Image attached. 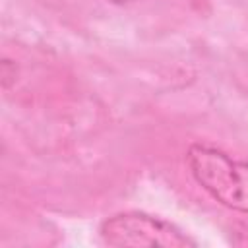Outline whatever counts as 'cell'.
Returning a JSON list of instances; mask_svg holds the SVG:
<instances>
[{
    "instance_id": "6da1fadb",
    "label": "cell",
    "mask_w": 248,
    "mask_h": 248,
    "mask_svg": "<svg viewBox=\"0 0 248 248\" xmlns=\"http://www.w3.org/2000/svg\"><path fill=\"white\" fill-rule=\"evenodd\" d=\"M186 165L196 184L227 209L248 213V161H238L221 147L192 143Z\"/></svg>"
},
{
    "instance_id": "5b68a950",
    "label": "cell",
    "mask_w": 248,
    "mask_h": 248,
    "mask_svg": "<svg viewBox=\"0 0 248 248\" xmlns=\"http://www.w3.org/2000/svg\"><path fill=\"white\" fill-rule=\"evenodd\" d=\"M107 2L116 4V6H124V4H130V2H134V0H107Z\"/></svg>"
},
{
    "instance_id": "7a4b0ae2",
    "label": "cell",
    "mask_w": 248,
    "mask_h": 248,
    "mask_svg": "<svg viewBox=\"0 0 248 248\" xmlns=\"http://www.w3.org/2000/svg\"><path fill=\"white\" fill-rule=\"evenodd\" d=\"M99 236L108 246H163L188 248L198 242L174 223L138 209L118 211L103 219Z\"/></svg>"
},
{
    "instance_id": "3957f363",
    "label": "cell",
    "mask_w": 248,
    "mask_h": 248,
    "mask_svg": "<svg viewBox=\"0 0 248 248\" xmlns=\"http://www.w3.org/2000/svg\"><path fill=\"white\" fill-rule=\"evenodd\" d=\"M12 81H16V62L4 58L2 60V87L8 89Z\"/></svg>"
},
{
    "instance_id": "277c9868",
    "label": "cell",
    "mask_w": 248,
    "mask_h": 248,
    "mask_svg": "<svg viewBox=\"0 0 248 248\" xmlns=\"http://www.w3.org/2000/svg\"><path fill=\"white\" fill-rule=\"evenodd\" d=\"M236 244H242V246H248V232H238V236L234 238Z\"/></svg>"
}]
</instances>
